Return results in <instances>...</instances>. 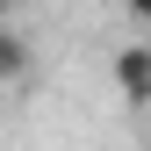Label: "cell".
I'll return each mask as SVG.
<instances>
[{
  "label": "cell",
  "mask_w": 151,
  "mask_h": 151,
  "mask_svg": "<svg viewBox=\"0 0 151 151\" xmlns=\"http://www.w3.org/2000/svg\"><path fill=\"white\" fill-rule=\"evenodd\" d=\"M29 65H36V50H29V36L14 29V22H0V86H14V79H29Z\"/></svg>",
  "instance_id": "cell-2"
},
{
  "label": "cell",
  "mask_w": 151,
  "mask_h": 151,
  "mask_svg": "<svg viewBox=\"0 0 151 151\" xmlns=\"http://www.w3.org/2000/svg\"><path fill=\"white\" fill-rule=\"evenodd\" d=\"M115 79H122V93H129V108H144V93H151V50H144V43H122V50H115Z\"/></svg>",
  "instance_id": "cell-1"
}]
</instances>
